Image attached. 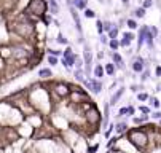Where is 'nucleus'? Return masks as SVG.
Instances as JSON below:
<instances>
[{
  "label": "nucleus",
  "instance_id": "nucleus-1",
  "mask_svg": "<svg viewBox=\"0 0 161 153\" xmlns=\"http://www.w3.org/2000/svg\"><path fill=\"white\" fill-rule=\"evenodd\" d=\"M131 142L137 147V148H144L147 145V134L144 133V129H132L128 133Z\"/></svg>",
  "mask_w": 161,
  "mask_h": 153
},
{
  "label": "nucleus",
  "instance_id": "nucleus-2",
  "mask_svg": "<svg viewBox=\"0 0 161 153\" xmlns=\"http://www.w3.org/2000/svg\"><path fill=\"white\" fill-rule=\"evenodd\" d=\"M83 85L91 92H94V94H101V91H102V82L97 78H86L85 82H83Z\"/></svg>",
  "mask_w": 161,
  "mask_h": 153
},
{
  "label": "nucleus",
  "instance_id": "nucleus-3",
  "mask_svg": "<svg viewBox=\"0 0 161 153\" xmlns=\"http://www.w3.org/2000/svg\"><path fill=\"white\" fill-rule=\"evenodd\" d=\"M83 58H85V73L88 75L89 72L93 70V53H91V50H89L88 45H85V51H83Z\"/></svg>",
  "mask_w": 161,
  "mask_h": 153
},
{
  "label": "nucleus",
  "instance_id": "nucleus-4",
  "mask_svg": "<svg viewBox=\"0 0 161 153\" xmlns=\"http://www.w3.org/2000/svg\"><path fill=\"white\" fill-rule=\"evenodd\" d=\"M29 8L32 10V13L41 16V14L45 13V10H46V2H45V0H32Z\"/></svg>",
  "mask_w": 161,
  "mask_h": 153
},
{
  "label": "nucleus",
  "instance_id": "nucleus-5",
  "mask_svg": "<svg viewBox=\"0 0 161 153\" xmlns=\"http://www.w3.org/2000/svg\"><path fill=\"white\" fill-rule=\"evenodd\" d=\"M132 72H136V73H142V72L145 70V64H144V59L142 58H136L132 61Z\"/></svg>",
  "mask_w": 161,
  "mask_h": 153
},
{
  "label": "nucleus",
  "instance_id": "nucleus-6",
  "mask_svg": "<svg viewBox=\"0 0 161 153\" xmlns=\"http://www.w3.org/2000/svg\"><path fill=\"white\" fill-rule=\"evenodd\" d=\"M112 62L115 64L117 69H124V61H123V58H121V54H118L117 51L112 53Z\"/></svg>",
  "mask_w": 161,
  "mask_h": 153
},
{
  "label": "nucleus",
  "instance_id": "nucleus-7",
  "mask_svg": "<svg viewBox=\"0 0 161 153\" xmlns=\"http://www.w3.org/2000/svg\"><path fill=\"white\" fill-rule=\"evenodd\" d=\"M123 94H124V88L121 86V88H120V89H117V92H115V94L110 97V104H109V105H110V107L115 105V104H117V102L121 99V96H123Z\"/></svg>",
  "mask_w": 161,
  "mask_h": 153
},
{
  "label": "nucleus",
  "instance_id": "nucleus-8",
  "mask_svg": "<svg viewBox=\"0 0 161 153\" xmlns=\"http://www.w3.org/2000/svg\"><path fill=\"white\" fill-rule=\"evenodd\" d=\"M70 14H72L73 21H75V26H77V31H78V34H82V22H80L78 13L75 11V7H70Z\"/></svg>",
  "mask_w": 161,
  "mask_h": 153
},
{
  "label": "nucleus",
  "instance_id": "nucleus-9",
  "mask_svg": "<svg viewBox=\"0 0 161 153\" xmlns=\"http://www.w3.org/2000/svg\"><path fill=\"white\" fill-rule=\"evenodd\" d=\"M38 77H40L41 80H48V78H51V77H53L51 69H48V67L40 69V70H38Z\"/></svg>",
  "mask_w": 161,
  "mask_h": 153
},
{
  "label": "nucleus",
  "instance_id": "nucleus-10",
  "mask_svg": "<svg viewBox=\"0 0 161 153\" xmlns=\"http://www.w3.org/2000/svg\"><path fill=\"white\" fill-rule=\"evenodd\" d=\"M93 73H94V78H97V80H101L105 75V72H104V67L101 64H96V67L93 69Z\"/></svg>",
  "mask_w": 161,
  "mask_h": 153
},
{
  "label": "nucleus",
  "instance_id": "nucleus-11",
  "mask_svg": "<svg viewBox=\"0 0 161 153\" xmlns=\"http://www.w3.org/2000/svg\"><path fill=\"white\" fill-rule=\"evenodd\" d=\"M147 26H144V27L141 29V32H139V40H137V45H139V48L142 46V45L145 43V32H147Z\"/></svg>",
  "mask_w": 161,
  "mask_h": 153
},
{
  "label": "nucleus",
  "instance_id": "nucleus-12",
  "mask_svg": "<svg viewBox=\"0 0 161 153\" xmlns=\"http://www.w3.org/2000/svg\"><path fill=\"white\" fill-rule=\"evenodd\" d=\"M115 70H117V67H115V64H113V62H109V64H105V67H104V72H105L109 77L115 75Z\"/></svg>",
  "mask_w": 161,
  "mask_h": 153
},
{
  "label": "nucleus",
  "instance_id": "nucleus-13",
  "mask_svg": "<svg viewBox=\"0 0 161 153\" xmlns=\"http://www.w3.org/2000/svg\"><path fill=\"white\" fill-rule=\"evenodd\" d=\"M75 80L77 82H82V83L86 80V73L83 72V69H77L75 70Z\"/></svg>",
  "mask_w": 161,
  "mask_h": 153
},
{
  "label": "nucleus",
  "instance_id": "nucleus-14",
  "mask_svg": "<svg viewBox=\"0 0 161 153\" xmlns=\"http://www.w3.org/2000/svg\"><path fill=\"white\" fill-rule=\"evenodd\" d=\"M113 129L117 131L118 134H121V133H124V131L128 129V124L124 121H121V123H117V124H115V128H113Z\"/></svg>",
  "mask_w": 161,
  "mask_h": 153
},
{
  "label": "nucleus",
  "instance_id": "nucleus-15",
  "mask_svg": "<svg viewBox=\"0 0 161 153\" xmlns=\"http://www.w3.org/2000/svg\"><path fill=\"white\" fill-rule=\"evenodd\" d=\"M153 35H151V32H150V29H147V32H145V41H147V45H148V48H153Z\"/></svg>",
  "mask_w": 161,
  "mask_h": 153
},
{
  "label": "nucleus",
  "instance_id": "nucleus-16",
  "mask_svg": "<svg viewBox=\"0 0 161 153\" xmlns=\"http://www.w3.org/2000/svg\"><path fill=\"white\" fill-rule=\"evenodd\" d=\"M110 46V50L112 51H117L118 48H120V41L117 40V38H112V40H109V43H107Z\"/></svg>",
  "mask_w": 161,
  "mask_h": 153
},
{
  "label": "nucleus",
  "instance_id": "nucleus-17",
  "mask_svg": "<svg viewBox=\"0 0 161 153\" xmlns=\"http://www.w3.org/2000/svg\"><path fill=\"white\" fill-rule=\"evenodd\" d=\"M73 3H75V7L78 10H85L88 7V0H73Z\"/></svg>",
  "mask_w": 161,
  "mask_h": 153
},
{
  "label": "nucleus",
  "instance_id": "nucleus-18",
  "mask_svg": "<svg viewBox=\"0 0 161 153\" xmlns=\"http://www.w3.org/2000/svg\"><path fill=\"white\" fill-rule=\"evenodd\" d=\"M134 16L136 18H144L145 16V8H136V11H134Z\"/></svg>",
  "mask_w": 161,
  "mask_h": 153
},
{
  "label": "nucleus",
  "instance_id": "nucleus-19",
  "mask_svg": "<svg viewBox=\"0 0 161 153\" xmlns=\"http://www.w3.org/2000/svg\"><path fill=\"white\" fill-rule=\"evenodd\" d=\"M107 34H109V38H110V40H112V38H117V35H118V29H117V27H112L109 32H107Z\"/></svg>",
  "mask_w": 161,
  "mask_h": 153
},
{
  "label": "nucleus",
  "instance_id": "nucleus-20",
  "mask_svg": "<svg viewBox=\"0 0 161 153\" xmlns=\"http://www.w3.org/2000/svg\"><path fill=\"white\" fill-rule=\"evenodd\" d=\"M50 7H51L53 13H58V11H59V5L56 3V0H50Z\"/></svg>",
  "mask_w": 161,
  "mask_h": 153
},
{
  "label": "nucleus",
  "instance_id": "nucleus-21",
  "mask_svg": "<svg viewBox=\"0 0 161 153\" xmlns=\"http://www.w3.org/2000/svg\"><path fill=\"white\" fill-rule=\"evenodd\" d=\"M85 16L89 18V19H93V18H96V13L93 10H89V8H85Z\"/></svg>",
  "mask_w": 161,
  "mask_h": 153
},
{
  "label": "nucleus",
  "instance_id": "nucleus-22",
  "mask_svg": "<svg viewBox=\"0 0 161 153\" xmlns=\"http://www.w3.org/2000/svg\"><path fill=\"white\" fill-rule=\"evenodd\" d=\"M112 27H113V26H112V22H110V21H105V22H102V29H104V32H109Z\"/></svg>",
  "mask_w": 161,
  "mask_h": 153
},
{
  "label": "nucleus",
  "instance_id": "nucleus-23",
  "mask_svg": "<svg viewBox=\"0 0 161 153\" xmlns=\"http://www.w3.org/2000/svg\"><path fill=\"white\" fill-rule=\"evenodd\" d=\"M148 97H150V96L147 94V92H139V94H137V99H139V101H148Z\"/></svg>",
  "mask_w": 161,
  "mask_h": 153
},
{
  "label": "nucleus",
  "instance_id": "nucleus-24",
  "mask_svg": "<svg viewBox=\"0 0 161 153\" xmlns=\"http://www.w3.org/2000/svg\"><path fill=\"white\" fill-rule=\"evenodd\" d=\"M58 58H56V56H48V64L50 65H58Z\"/></svg>",
  "mask_w": 161,
  "mask_h": 153
},
{
  "label": "nucleus",
  "instance_id": "nucleus-25",
  "mask_svg": "<svg viewBox=\"0 0 161 153\" xmlns=\"http://www.w3.org/2000/svg\"><path fill=\"white\" fill-rule=\"evenodd\" d=\"M56 40H58V43H62V45H67V43H69V41H67V38H65V37H64V35H62V34H59Z\"/></svg>",
  "mask_w": 161,
  "mask_h": 153
},
{
  "label": "nucleus",
  "instance_id": "nucleus-26",
  "mask_svg": "<svg viewBox=\"0 0 161 153\" xmlns=\"http://www.w3.org/2000/svg\"><path fill=\"white\" fill-rule=\"evenodd\" d=\"M48 54L50 56H56V58H59V56H62V53L59 50H48Z\"/></svg>",
  "mask_w": 161,
  "mask_h": 153
},
{
  "label": "nucleus",
  "instance_id": "nucleus-27",
  "mask_svg": "<svg viewBox=\"0 0 161 153\" xmlns=\"http://www.w3.org/2000/svg\"><path fill=\"white\" fill-rule=\"evenodd\" d=\"M148 99H150V104L155 107V109H158V107H160V101H158L156 97H148Z\"/></svg>",
  "mask_w": 161,
  "mask_h": 153
},
{
  "label": "nucleus",
  "instance_id": "nucleus-28",
  "mask_svg": "<svg viewBox=\"0 0 161 153\" xmlns=\"http://www.w3.org/2000/svg\"><path fill=\"white\" fill-rule=\"evenodd\" d=\"M126 24H128V27H129V29H136V27H137V22H136L134 19H128Z\"/></svg>",
  "mask_w": 161,
  "mask_h": 153
},
{
  "label": "nucleus",
  "instance_id": "nucleus-29",
  "mask_svg": "<svg viewBox=\"0 0 161 153\" xmlns=\"http://www.w3.org/2000/svg\"><path fill=\"white\" fill-rule=\"evenodd\" d=\"M113 128H115V124H110V126H109V129H107L105 133H104V136H105L107 139H109V137H110V134L113 133Z\"/></svg>",
  "mask_w": 161,
  "mask_h": 153
},
{
  "label": "nucleus",
  "instance_id": "nucleus-30",
  "mask_svg": "<svg viewBox=\"0 0 161 153\" xmlns=\"http://www.w3.org/2000/svg\"><path fill=\"white\" fill-rule=\"evenodd\" d=\"M70 54H73V53H72V48H65L64 53H62V58H69Z\"/></svg>",
  "mask_w": 161,
  "mask_h": 153
},
{
  "label": "nucleus",
  "instance_id": "nucleus-31",
  "mask_svg": "<svg viewBox=\"0 0 161 153\" xmlns=\"http://www.w3.org/2000/svg\"><path fill=\"white\" fill-rule=\"evenodd\" d=\"M148 77H150V72H148V70H144V72H142V77H141V82H145V80H148Z\"/></svg>",
  "mask_w": 161,
  "mask_h": 153
},
{
  "label": "nucleus",
  "instance_id": "nucleus-32",
  "mask_svg": "<svg viewBox=\"0 0 161 153\" xmlns=\"http://www.w3.org/2000/svg\"><path fill=\"white\" fill-rule=\"evenodd\" d=\"M118 115H120V116H126L128 115V107H121V109L118 110Z\"/></svg>",
  "mask_w": 161,
  "mask_h": 153
},
{
  "label": "nucleus",
  "instance_id": "nucleus-33",
  "mask_svg": "<svg viewBox=\"0 0 161 153\" xmlns=\"http://www.w3.org/2000/svg\"><path fill=\"white\" fill-rule=\"evenodd\" d=\"M151 5H153V0H144V5H142V8H145V10H147V8H150Z\"/></svg>",
  "mask_w": 161,
  "mask_h": 153
},
{
  "label": "nucleus",
  "instance_id": "nucleus-34",
  "mask_svg": "<svg viewBox=\"0 0 161 153\" xmlns=\"http://www.w3.org/2000/svg\"><path fill=\"white\" fill-rule=\"evenodd\" d=\"M131 45V41L128 40V38H123V40L120 41V46H123V48H126V46H129Z\"/></svg>",
  "mask_w": 161,
  "mask_h": 153
},
{
  "label": "nucleus",
  "instance_id": "nucleus-35",
  "mask_svg": "<svg viewBox=\"0 0 161 153\" xmlns=\"http://www.w3.org/2000/svg\"><path fill=\"white\" fill-rule=\"evenodd\" d=\"M73 65H75L77 69H82V67H83V61H82L80 58H77V59H75V64H73Z\"/></svg>",
  "mask_w": 161,
  "mask_h": 153
},
{
  "label": "nucleus",
  "instance_id": "nucleus-36",
  "mask_svg": "<svg viewBox=\"0 0 161 153\" xmlns=\"http://www.w3.org/2000/svg\"><path fill=\"white\" fill-rule=\"evenodd\" d=\"M96 26H97V32H99V34L102 35V32H104V29H102V21H97Z\"/></svg>",
  "mask_w": 161,
  "mask_h": 153
},
{
  "label": "nucleus",
  "instance_id": "nucleus-37",
  "mask_svg": "<svg viewBox=\"0 0 161 153\" xmlns=\"http://www.w3.org/2000/svg\"><path fill=\"white\" fill-rule=\"evenodd\" d=\"M123 38H128L129 41H132V40H134V34H131V32H126V34L123 35Z\"/></svg>",
  "mask_w": 161,
  "mask_h": 153
},
{
  "label": "nucleus",
  "instance_id": "nucleus-38",
  "mask_svg": "<svg viewBox=\"0 0 161 153\" xmlns=\"http://www.w3.org/2000/svg\"><path fill=\"white\" fill-rule=\"evenodd\" d=\"M141 112L144 113V115H148V113H150V109H148V107H145V105H142L141 107Z\"/></svg>",
  "mask_w": 161,
  "mask_h": 153
},
{
  "label": "nucleus",
  "instance_id": "nucleus-39",
  "mask_svg": "<svg viewBox=\"0 0 161 153\" xmlns=\"http://www.w3.org/2000/svg\"><path fill=\"white\" fill-rule=\"evenodd\" d=\"M134 112H136V109H134V107L132 105H128V115H134Z\"/></svg>",
  "mask_w": 161,
  "mask_h": 153
},
{
  "label": "nucleus",
  "instance_id": "nucleus-40",
  "mask_svg": "<svg viewBox=\"0 0 161 153\" xmlns=\"http://www.w3.org/2000/svg\"><path fill=\"white\" fill-rule=\"evenodd\" d=\"M151 116H153V118H156V120H161V112H155Z\"/></svg>",
  "mask_w": 161,
  "mask_h": 153
},
{
  "label": "nucleus",
  "instance_id": "nucleus-41",
  "mask_svg": "<svg viewBox=\"0 0 161 153\" xmlns=\"http://www.w3.org/2000/svg\"><path fill=\"white\" fill-rule=\"evenodd\" d=\"M101 41H102L104 45H107V43H109V40H107V37H105V35H101Z\"/></svg>",
  "mask_w": 161,
  "mask_h": 153
},
{
  "label": "nucleus",
  "instance_id": "nucleus-42",
  "mask_svg": "<svg viewBox=\"0 0 161 153\" xmlns=\"http://www.w3.org/2000/svg\"><path fill=\"white\" fill-rule=\"evenodd\" d=\"M155 73H156V77H161V67H160V65L155 69Z\"/></svg>",
  "mask_w": 161,
  "mask_h": 153
},
{
  "label": "nucleus",
  "instance_id": "nucleus-43",
  "mask_svg": "<svg viewBox=\"0 0 161 153\" xmlns=\"http://www.w3.org/2000/svg\"><path fill=\"white\" fill-rule=\"evenodd\" d=\"M131 91H132V92H137V91H139V86H137V85H132V86H131Z\"/></svg>",
  "mask_w": 161,
  "mask_h": 153
},
{
  "label": "nucleus",
  "instance_id": "nucleus-44",
  "mask_svg": "<svg viewBox=\"0 0 161 153\" xmlns=\"http://www.w3.org/2000/svg\"><path fill=\"white\" fill-rule=\"evenodd\" d=\"M121 2H123V3H128V0H121Z\"/></svg>",
  "mask_w": 161,
  "mask_h": 153
}]
</instances>
